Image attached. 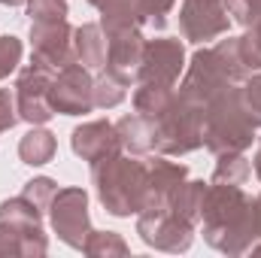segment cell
I'll return each mask as SVG.
<instances>
[{
  "instance_id": "26",
  "label": "cell",
  "mask_w": 261,
  "mask_h": 258,
  "mask_svg": "<svg viewBox=\"0 0 261 258\" xmlns=\"http://www.w3.org/2000/svg\"><path fill=\"white\" fill-rule=\"evenodd\" d=\"M24 58V43L15 37V34H3L0 37V82L9 79Z\"/></svg>"
},
{
  "instance_id": "25",
  "label": "cell",
  "mask_w": 261,
  "mask_h": 258,
  "mask_svg": "<svg viewBox=\"0 0 261 258\" xmlns=\"http://www.w3.org/2000/svg\"><path fill=\"white\" fill-rule=\"evenodd\" d=\"M43 216L46 213L37 203H31L24 194L0 200V222H43Z\"/></svg>"
},
{
  "instance_id": "28",
  "label": "cell",
  "mask_w": 261,
  "mask_h": 258,
  "mask_svg": "<svg viewBox=\"0 0 261 258\" xmlns=\"http://www.w3.org/2000/svg\"><path fill=\"white\" fill-rule=\"evenodd\" d=\"M24 12H28L31 24H37V21H61V18H67V0H28Z\"/></svg>"
},
{
  "instance_id": "14",
  "label": "cell",
  "mask_w": 261,
  "mask_h": 258,
  "mask_svg": "<svg viewBox=\"0 0 261 258\" xmlns=\"http://www.w3.org/2000/svg\"><path fill=\"white\" fill-rule=\"evenodd\" d=\"M70 149H73L76 158L94 164V161L119 152L122 143H119L116 125L110 119H91V122H82V125L73 128V134H70Z\"/></svg>"
},
{
  "instance_id": "2",
  "label": "cell",
  "mask_w": 261,
  "mask_h": 258,
  "mask_svg": "<svg viewBox=\"0 0 261 258\" xmlns=\"http://www.w3.org/2000/svg\"><path fill=\"white\" fill-rule=\"evenodd\" d=\"M246 76H249V70L240 55V37L225 34L216 40V46H200L192 55L176 94L189 104L206 107L219 91H225L231 85H243Z\"/></svg>"
},
{
  "instance_id": "17",
  "label": "cell",
  "mask_w": 261,
  "mask_h": 258,
  "mask_svg": "<svg viewBox=\"0 0 261 258\" xmlns=\"http://www.w3.org/2000/svg\"><path fill=\"white\" fill-rule=\"evenodd\" d=\"M107 34L100 28V21H85L79 28H73V58L76 64L88 67V70H103L107 67Z\"/></svg>"
},
{
  "instance_id": "32",
  "label": "cell",
  "mask_w": 261,
  "mask_h": 258,
  "mask_svg": "<svg viewBox=\"0 0 261 258\" xmlns=\"http://www.w3.org/2000/svg\"><path fill=\"white\" fill-rule=\"evenodd\" d=\"M240 91H243V104H246L249 116L255 119V125L261 128V70L246 76V82L240 85Z\"/></svg>"
},
{
  "instance_id": "22",
  "label": "cell",
  "mask_w": 261,
  "mask_h": 258,
  "mask_svg": "<svg viewBox=\"0 0 261 258\" xmlns=\"http://www.w3.org/2000/svg\"><path fill=\"white\" fill-rule=\"evenodd\" d=\"M176 88H167V85H137L134 91V113L146 116V119H158L170 100H173Z\"/></svg>"
},
{
  "instance_id": "12",
  "label": "cell",
  "mask_w": 261,
  "mask_h": 258,
  "mask_svg": "<svg viewBox=\"0 0 261 258\" xmlns=\"http://www.w3.org/2000/svg\"><path fill=\"white\" fill-rule=\"evenodd\" d=\"M52 70H43L37 64L21 67L18 79H15V107H18V119L28 125H46L55 110L49 104V88H52Z\"/></svg>"
},
{
  "instance_id": "21",
  "label": "cell",
  "mask_w": 261,
  "mask_h": 258,
  "mask_svg": "<svg viewBox=\"0 0 261 258\" xmlns=\"http://www.w3.org/2000/svg\"><path fill=\"white\" fill-rule=\"evenodd\" d=\"M252 176V161L246 158V152H225L216 155V167L210 183H228V186H243Z\"/></svg>"
},
{
  "instance_id": "31",
  "label": "cell",
  "mask_w": 261,
  "mask_h": 258,
  "mask_svg": "<svg viewBox=\"0 0 261 258\" xmlns=\"http://www.w3.org/2000/svg\"><path fill=\"white\" fill-rule=\"evenodd\" d=\"M176 0H140V12H143V21L155 31H164L167 28V15L173 12Z\"/></svg>"
},
{
  "instance_id": "4",
  "label": "cell",
  "mask_w": 261,
  "mask_h": 258,
  "mask_svg": "<svg viewBox=\"0 0 261 258\" xmlns=\"http://www.w3.org/2000/svg\"><path fill=\"white\" fill-rule=\"evenodd\" d=\"M255 140H258V125L243 104L240 85L219 91L203 107V146L213 155L246 152Z\"/></svg>"
},
{
  "instance_id": "7",
  "label": "cell",
  "mask_w": 261,
  "mask_h": 258,
  "mask_svg": "<svg viewBox=\"0 0 261 258\" xmlns=\"http://www.w3.org/2000/svg\"><path fill=\"white\" fill-rule=\"evenodd\" d=\"M137 234L146 246H152L158 252H170V255L189 252L192 243H195V225L179 219L167 207L137 213Z\"/></svg>"
},
{
  "instance_id": "13",
  "label": "cell",
  "mask_w": 261,
  "mask_h": 258,
  "mask_svg": "<svg viewBox=\"0 0 261 258\" xmlns=\"http://www.w3.org/2000/svg\"><path fill=\"white\" fill-rule=\"evenodd\" d=\"M110 46H107V73L119 76L122 82L134 85L137 82V70H140V58H143V28H125V31H113L107 34Z\"/></svg>"
},
{
  "instance_id": "23",
  "label": "cell",
  "mask_w": 261,
  "mask_h": 258,
  "mask_svg": "<svg viewBox=\"0 0 261 258\" xmlns=\"http://www.w3.org/2000/svg\"><path fill=\"white\" fill-rule=\"evenodd\" d=\"M82 252L94 255V258H125V255H130V246L119 231H94L91 228Z\"/></svg>"
},
{
  "instance_id": "34",
  "label": "cell",
  "mask_w": 261,
  "mask_h": 258,
  "mask_svg": "<svg viewBox=\"0 0 261 258\" xmlns=\"http://www.w3.org/2000/svg\"><path fill=\"white\" fill-rule=\"evenodd\" d=\"M252 170H255V176L261 179V137H258V146H255V158H252Z\"/></svg>"
},
{
  "instance_id": "15",
  "label": "cell",
  "mask_w": 261,
  "mask_h": 258,
  "mask_svg": "<svg viewBox=\"0 0 261 258\" xmlns=\"http://www.w3.org/2000/svg\"><path fill=\"white\" fill-rule=\"evenodd\" d=\"M49 237L43 222H0V255H46Z\"/></svg>"
},
{
  "instance_id": "9",
  "label": "cell",
  "mask_w": 261,
  "mask_h": 258,
  "mask_svg": "<svg viewBox=\"0 0 261 258\" xmlns=\"http://www.w3.org/2000/svg\"><path fill=\"white\" fill-rule=\"evenodd\" d=\"M49 104L55 116H85L94 110V76L91 70L82 64H67L52 76L49 88Z\"/></svg>"
},
{
  "instance_id": "30",
  "label": "cell",
  "mask_w": 261,
  "mask_h": 258,
  "mask_svg": "<svg viewBox=\"0 0 261 258\" xmlns=\"http://www.w3.org/2000/svg\"><path fill=\"white\" fill-rule=\"evenodd\" d=\"M231 21H237L240 28H252L261 24V0H225Z\"/></svg>"
},
{
  "instance_id": "27",
  "label": "cell",
  "mask_w": 261,
  "mask_h": 258,
  "mask_svg": "<svg viewBox=\"0 0 261 258\" xmlns=\"http://www.w3.org/2000/svg\"><path fill=\"white\" fill-rule=\"evenodd\" d=\"M21 194H24L31 203H37L43 213H49V203H52V197L58 194V183H55L52 176H34V179L24 183Z\"/></svg>"
},
{
  "instance_id": "8",
  "label": "cell",
  "mask_w": 261,
  "mask_h": 258,
  "mask_svg": "<svg viewBox=\"0 0 261 258\" xmlns=\"http://www.w3.org/2000/svg\"><path fill=\"white\" fill-rule=\"evenodd\" d=\"M182 73H186V43L179 37H158V40H146L134 85L176 88Z\"/></svg>"
},
{
  "instance_id": "33",
  "label": "cell",
  "mask_w": 261,
  "mask_h": 258,
  "mask_svg": "<svg viewBox=\"0 0 261 258\" xmlns=\"http://www.w3.org/2000/svg\"><path fill=\"white\" fill-rule=\"evenodd\" d=\"M18 119V107H15V88H0V134L15 128Z\"/></svg>"
},
{
  "instance_id": "3",
  "label": "cell",
  "mask_w": 261,
  "mask_h": 258,
  "mask_svg": "<svg viewBox=\"0 0 261 258\" xmlns=\"http://www.w3.org/2000/svg\"><path fill=\"white\" fill-rule=\"evenodd\" d=\"M91 186L110 216L130 219L146 210L149 161H143V155H130L119 149L91 164Z\"/></svg>"
},
{
  "instance_id": "36",
  "label": "cell",
  "mask_w": 261,
  "mask_h": 258,
  "mask_svg": "<svg viewBox=\"0 0 261 258\" xmlns=\"http://www.w3.org/2000/svg\"><path fill=\"white\" fill-rule=\"evenodd\" d=\"M249 252H252V255H261V240L255 243V246H252V249H249Z\"/></svg>"
},
{
  "instance_id": "16",
  "label": "cell",
  "mask_w": 261,
  "mask_h": 258,
  "mask_svg": "<svg viewBox=\"0 0 261 258\" xmlns=\"http://www.w3.org/2000/svg\"><path fill=\"white\" fill-rule=\"evenodd\" d=\"M189 176V167L179 161H170V155L149 158V192H146V210H164L173 189Z\"/></svg>"
},
{
  "instance_id": "35",
  "label": "cell",
  "mask_w": 261,
  "mask_h": 258,
  "mask_svg": "<svg viewBox=\"0 0 261 258\" xmlns=\"http://www.w3.org/2000/svg\"><path fill=\"white\" fill-rule=\"evenodd\" d=\"M0 3H3V6H24L28 0H0Z\"/></svg>"
},
{
  "instance_id": "20",
  "label": "cell",
  "mask_w": 261,
  "mask_h": 258,
  "mask_svg": "<svg viewBox=\"0 0 261 258\" xmlns=\"http://www.w3.org/2000/svg\"><path fill=\"white\" fill-rule=\"evenodd\" d=\"M206 189H210V183H203V179H182L173 194H170V200H167V210L170 213H176L179 219H186V222H192V225H200V213H203V197H206Z\"/></svg>"
},
{
  "instance_id": "6",
  "label": "cell",
  "mask_w": 261,
  "mask_h": 258,
  "mask_svg": "<svg viewBox=\"0 0 261 258\" xmlns=\"http://www.w3.org/2000/svg\"><path fill=\"white\" fill-rule=\"evenodd\" d=\"M49 222H52V231L58 234V240L70 246V249H79L85 246L88 234H91V216H88V192L82 186H67L58 189V194L52 197L49 203Z\"/></svg>"
},
{
  "instance_id": "10",
  "label": "cell",
  "mask_w": 261,
  "mask_h": 258,
  "mask_svg": "<svg viewBox=\"0 0 261 258\" xmlns=\"http://www.w3.org/2000/svg\"><path fill=\"white\" fill-rule=\"evenodd\" d=\"M231 31V15L225 0H182L179 6V34L182 40L206 46Z\"/></svg>"
},
{
  "instance_id": "19",
  "label": "cell",
  "mask_w": 261,
  "mask_h": 258,
  "mask_svg": "<svg viewBox=\"0 0 261 258\" xmlns=\"http://www.w3.org/2000/svg\"><path fill=\"white\" fill-rule=\"evenodd\" d=\"M116 134H119L122 152H130V155H149V152H155V128H152V119H146L140 113L122 116L116 122Z\"/></svg>"
},
{
  "instance_id": "24",
  "label": "cell",
  "mask_w": 261,
  "mask_h": 258,
  "mask_svg": "<svg viewBox=\"0 0 261 258\" xmlns=\"http://www.w3.org/2000/svg\"><path fill=\"white\" fill-rule=\"evenodd\" d=\"M128 82H122L119 76H113V73H100L97 79H94V107L97 110H116L119 104H125V97H128Z\"/></svg>"
},
{
  "instance_id": "29",
  "label": "cell",
  "mask_w": 261,
  "mask_h": 258,
  "mask_svg": "<svg viewBox=\"0 0 261 258\" xmlns=\"http://www.w3.org/2000/svg\"><path fill=\"white\" fill-rule=\"evenodd\" d=\"M240 55H243V64H246L249 73H258L261 70V24L243 28V37H240Z\"/></svg>"
},
{
  "instance_id": "18",
  "label": "cell",
  "mask_w": 261,
  "mask_h": 258,
  "mask_svg": "<svg viewBox=\"0 0 261 258\" xmlns=\"http://www.w3.org/2000/svg\"><path fill=\"white\" fill-rule=\"evenodd\" d=\"M58 155V137L46 125H31V131L18 140V158L28 167H46Z\"/></svg>"
},
{
  "instance_id": "1",
  "label": "cell",
  "mask_w": 261,
  "mask_h": 258,
  "mask_svg": "<svg viewBox=\"0 0 261 258\" xmlns=\"http://www.w3.org/2000/svg\"><path fill=\"white\" fill-rule=\"evenodd\" d=\"M200 234L225 255H246L258 243L252 197L240 186L210 183L200 213Z\"/></svg>"
},
{
  "instance_id": "5",
  "label": "cell",
  "mask_w": 261,
  "mask_h": 258,
  "mask_svg": "<svg viewBox=\"0 0 261 258\" xmlns=\"http://www.w3.org/2000/svg\"><path fill=\"white\" fill-rule=\"evenodd\" d=\"M155 128V152L161 155H189L203 146V107L173 94L170 107L152 119Z\"/></svg>"
},
{
  "instance_id": "11",
  "label": "cell",
  "mask_w": 261,
  "mask_h": 258,
  "mask_svg": "<svg viewBox=\"0 0 261 258\" xmlns=\"http://www.w3.org/2000/svg\"><path fill=\"white\" fill-rule=\"evenodd\" d=\"M73 61V24L67 18L31 24V64L58 73Z\"/></svg>"
}]
</instances>
